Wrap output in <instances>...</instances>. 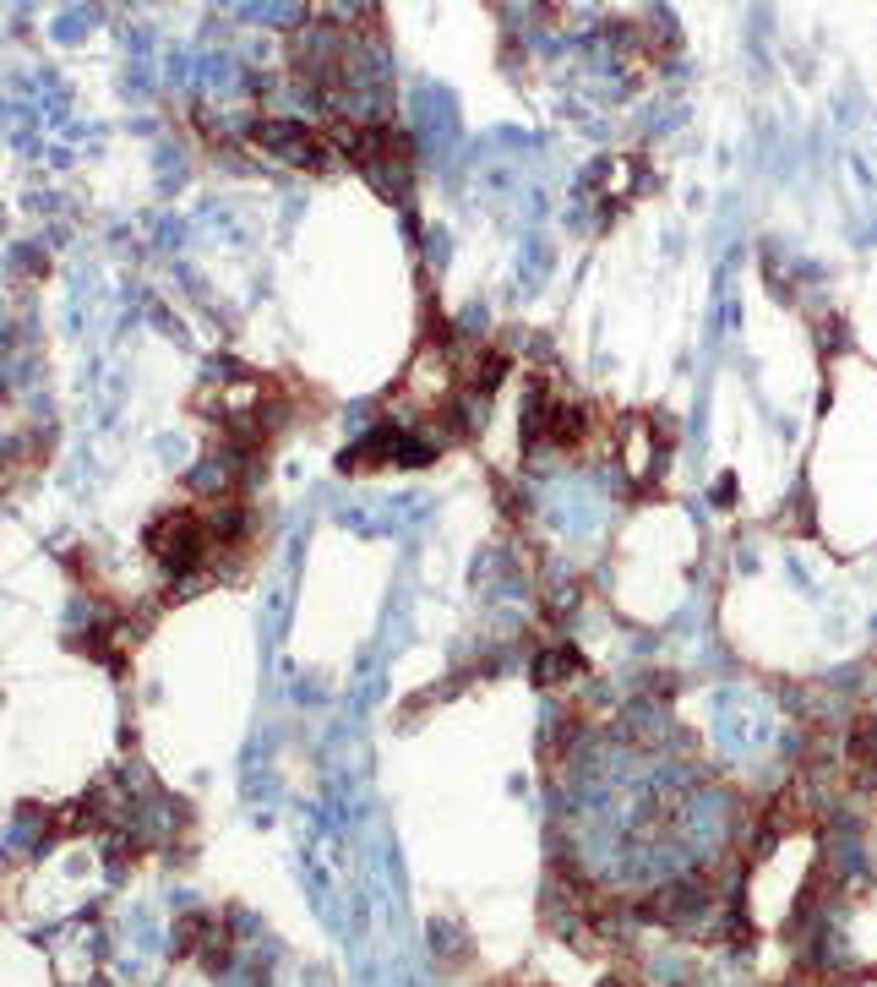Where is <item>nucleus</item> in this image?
<instances>
[{
	"instance_id": "1",
	"label": "nucleus",
	"mask_w": 877,
	"mask_h": 987,
	"mask_svg": "<svg viewBox=\"0 0 877 987\" xmlns=\"http://www.w3.org/2000/svg\"><path fill=\"white\" fill-rule=\"evenodd\" d=\"M257 142H262L273 159L300 164V170H322V164L333 159V142H327L316 126H300V120H268V126L257 131Z\"/></svg>"
},
{
	"instance_id": "2",
	"label": "nucleus",
	"mask_w": 877,
	"mask_h": 987,
	"mask_svg": "<svg viewBox=\"0 0 877 987\" xmlns=\"http://www.w3.org/2000/svg\"><path fill=\"white\" fill-rule=\"evenodd\" d=\"M534 677L556 688L562 677H584V661H578V650H551V655L534 661Z\"/></svg>"
}]
</instances>
